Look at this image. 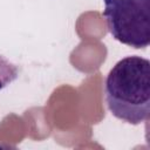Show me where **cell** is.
<instances>
[{"label": "cell", "instance_id": "cell-3", "mask_svg": "<svg viewBox=\"0 0 150 150\" xmlns=\"http://www.w3.org/2000/svg\"><path fill=\"white\" fill-rule=\"evenodd\" d=\"M19 76V68L5 56L0 55V90L6 88Z\"/></svg>", "mask_w": 150, "mask_h": 150}, {"label": "cell", "instance_id": "cell-1", "mask_svg": "<svg viewBox=\"0 0 150 150\" xmlns=\"http://www.w3.org/2000/svg\"><path fill=\"white\" fill-rule=\"evenodd\" d=\"M107 107L118 120L141 124L150 116V61L125 56L108 73L104 84Z\"/></svg>", "mask_w": 150, "mask_h": 150}, {"label": "cell", "instance_id": "cell-2", "mask_svg": "<svg viewBox=\"0 0 150 150\" xmlns=\"http://www.w3.org/2000/svg\"><path fill=\"white\" fill-rule=\"evenodd\" d=\"M109 33L135 49L150 43V0H103Z\"/></svg>", "mask_w": 150, "mask_h": 150}]
</instances>
